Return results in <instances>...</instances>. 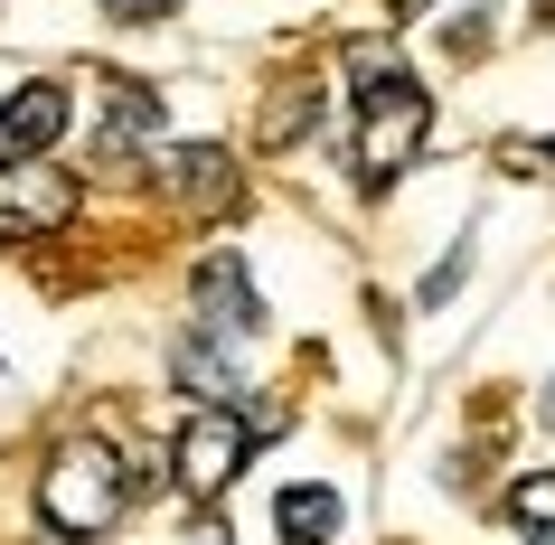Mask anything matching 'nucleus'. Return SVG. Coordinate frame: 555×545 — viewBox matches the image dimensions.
<instances>
[{
	"label": "nucleus",
	"mask_w": 555,
	"mask_h": 545,
	"mask_svg": "<svg viewBox=\"0 0 555 545\" xmlns=\"http://www.w3.org/2000/svg\"><path fill=\"white\" fill-rule=\"evenodd\" d=\"M508 527H527L537 545H555V470H527V480H508Z\"/></svg>",
	"instance_id": "obj_10"
},
{
	"label": "nucleus",
	"mask_w": 555,
	"mask_h": 545,
	"mask_svg": "<svg viewBox=\"0 0 555 545\" xmlns=\"http://www.w3.org/2000/svg\"><path fill=\"white\" fill-rule=\"evenodd\" d=\"M76 170H48V160H20L0 170V245H48V235L76 226Z\"/></svg>",
	"instance_id": "obj_5"
},
{
	"label": "nucleus",
	"mask_w": 555,
	"mask_h": 545,
	"mask_svg": "<svg viewBox=\"0 0 555 545\" xmlns=\"http://www.w3.org/2000/svg\"><path fill=\"white\" fill-rule=\"evenodd\" d=\"M424 132H434V94H424V76L396 66V57H358V132H349L358 189H386V179L424 151Z\"/></svg>",
	"instance_id": "obj_1"
},
{
	"label": "nucleus",
	"mask_w": 555,
	"mask_h": 545,
	"mask_svg": "<svg viewBox=\"0 0 555 545\" xmlns=\"http://www.w3.org/2000/svg\"><path fill=\"white\" fill-rule=\"evenodd\" d=\"M546 424H555V386H546Z\"/></svg>",
	"instance_id": "obj_14"
},
{
	"label": "nucleus",
	"mask_w": 555,
	"mask_h": 545,
	"mask_svg": "<svg viewBox=\"0 0 555 545\" xmlns=\"http://www.w3.org/2000/svg\"><path fill=\"white\" fill-rule=\"evenodd\" d=\"M160 132V104H151V86H104V122H94V160H114V151L151 142Z\"/></svg>",
	"instance_id": "obj_9"
},
{
	"label": "nucleus",
	"mask_w": 555,
	"mask_h": 545,
	"mask_svg": "<svg viewBox=\"0 0 555 545\" xmlns=\"http://www.w3.org/2000/svg\"><path fill=\"white\" fill-rule=\"evenodd\" d=\"M339 517H349V508H339V489H330V480H293L283 498H273V536H283V545H330V536H339Z\"/></svg>",
	"instance_id": "obj_8"
},
{
	"label": "nucleus",
	"mask_w": 555,
	"mask_h": 545,
	"mask_svg": "<svg viewBox=\"0 0 555 545\" xmlns=\"http://www.w3.org/2000/svg\"><path fill=\"white\" fill-rule=\"evenodd\" d=\"M537 20H546V29H555V0H537Z\"/></svg>",
	"instance_id": "obj_13"
},
{
	"label": "nucleus",
	"mask_w": 555,
	"mask_h": 545,
	"mask_svg": "<svg viewBox=\"0 0 555 545\" xmlns=\"http://www.w3.org/2000/svg\"><path fill=\"white\" fill-rule=\"evenodd\" d=\"M189 311H198L189 339H207V348H255L263 339V291L245 273V255H207L198 283H189Z\"/></svg>",
	"instance_id": "obj_4"
},
{
	"label": "nucleus",
	"mask_w": 555,
	"mask_h": 545,
	"mask_svg": "<svg viewBox=\"0 0 555 545\" xmlns=\"http://www.w3.org/2000/svg\"><path fill=\"white\" fill-rule=\"evenodd\" d=\"M207 545H227V536H207Z\"/></svg>",
	"instance_id": "obj_15"
},
{
	"label": "nucleus",
	"mask_w": 555,
	"mask_h": 545,
	"mask_svg": "<svg viewBox=\"0 0 555 545\" xmlns=\"http://www.w3.org/2000/svg\"><path fill=\"white\" fill-rule=\"evenodd\" d=\"M66 132V86H20L0 94V170H20V160H48V142Z\"/></svg>",
	"instance_id": "obj_7"
},
{
	"label": "nucleus",
	"mask_w": 555,
	"mask_h": 545,
	"mask_svg": "<svg viewBox=\"0 0 555 545\" xmlns=\"http://www.w3.org/2000/svg\"><path fill=\"white\" fill-rule=\"evenodd\" d=\"M122 498H132V470H122V452L104 442V432L57 442V460L38 470V527L66 536V545H94L122 517Z\"/></svg>",
	"instance_id": "obj_2"
},
{
	"label": "nucleus",
	"mask_w": 555,
	"mask_h": 545,
	"mask_svg": "<svg viewBox=\"0 0 555 545\" xmlns=\"http://www.w3.org/2000/svg\"><path fill=\"white\" fill-rule=\"evenodd\" d=\"M104 10H122V20H160L170 0H104Z\"/></svg>",
	"instance_id": "obj_12"
},
{
	"label": "nucleus",
	"mask_w": 555,
	"mask_h": 545,
	"mask_svg": "<svg viewBox=\"0 0 555 545\" xmlns=\"http://www.w3.org/2000/svg\"><path fill=\"white\" fill-rule=\"evenodd\" d=\"M499 160L527 170V179H555V142H499Z\"/></svg>",
	"instance_id": "obj_11"
},
{
	"label": "nucleus",
	"mask_w": 555,
	"mask_h": 545,
	"mask_svg": "<svg viewBox=\"0 0 555 545\" xmlns=\"http://www.w3.org/2000/svg\"><path fill=\"white\" fill-rule=\"evenodd\" d=\"M160 189H170V207H189V217H227V207L245 198V170H235L217 142H179V151H160Z\"/></svg>",
	"instance_id": "obj_6"
},
{
	"label": "nucleus",
	"mask_w": 555,
	"mask_h": 545,
	"mask_svg": "<svg viewBox=\"0 0 555 545\" xmlns=\"http://www.w3.org/2000/svg\"><path fill=\"white\" fill-rule=\"evenodd\" d=\"M245 452H255V424H245L235 404H198V414L179 424V442H170V480L207 508V498H227V480L245 470Z\"/></svg>",
	"instance_id": "obj_3"
}]
</instances>
